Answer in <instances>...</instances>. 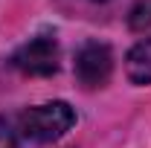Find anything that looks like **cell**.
Returning a JSON list of instances; mask_svg holds the SVG:
<instances>
[{
    "instance_id": "6da1fadb",
    "label": "cell",
    "mask_w": 151,
    "mask_h": 148,
    "mask_svg": "<svg viewBox=\"0 0 151 148\" xmlns=\"http://www.w3.org/2000/svg\"><path fill=\"white\" fill-rule=\"evenodd\" d=\"M73 125H76V111L67 102H47V105L29 108V111L20 113V119H18L20 137L26 142H35V145L55 142L58 137H64Z\"/></svg>"
},
{
    "instance_id": "7a4b0ae2",
    "label": "cell",
    "mask_w": 151,
    "mask_h": 148,
    "mask_svg": "<svg viewBox=\"0 0 151 148\" xmlns=\"http://www.w3.org/2000/svg\"><path fill=\"white\" fill-rule=\"evenodd\" d=\"M58 61H61V50H58L55 35L29 38L9 58V64L15 70H20L23 75H52L58 73Z\"/></svg>"
},
{
    "instance_id": "3957f363",
    "label": "cell",
    "mask_w": 151,
    "mask_h": 148,
    "mask_svg": "<svg viewBox=\"0 0 151 148\" xmlns=\"http://www.w3.org/2000/svg\"><path fill=\"white\" fill-rule=\"evenodd\" d=\"M113 73V52L108 44L87 41L76 52V78L84 87H102Z\"/></svg>"
},
{
    "instance_id": "277c9868",
    "label": "cell",
    "mask_w": 151,
    "mask_h": 148,
    "mask_svg": "<svg viewBox=\"0 0 151 148\" xmlns=\"http://www.w3.org/2000/svg\"><path fill=\"white\" fill-rule=\"evenodd\" d=\"M125 73L134 84H151V38L139 41L125 58Z\"/></svg>"
},
{
    "instance_id": "5b68a950",
    "label": "cell",
    "mask_w": 151,
    "mask_h": 148,
    "mask_svg": "<svg viewBox=\"0 0 151 148\" xmlns=\"http://www.w3.org/2000/svg\"><path fill=\"white\" fill-rule=\"evenodd\" d=\"M0 148H15V131L9 128L3 116H0Z\"/></svg>"
},
{
    "instance_id": "8992f818",
    "label": "cell",
    "mask_w": 151,
    "mask_h": 148,
    "mask_svg": "<svg viewBox=\"0 0 151 148\" xmlns=\"http://www.w3.org/2000/svg\"><path fill=\"white\" fill-rule=\"evenodd\" d=\"M96 3H105V0H96Z\"/></svg>"
}]
</instances>
